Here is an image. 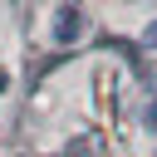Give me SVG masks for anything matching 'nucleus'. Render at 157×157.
<instances>
[{
  "mask_svg": "<svg viewBox=\"0 0 157 157\" xmlns=\"http://www.w3.org/2000/svg\"><path fill=\"white\" fill-rule=\"evenodd\" d=\"M49 34H54V44H78V39L88 34V10H78V5H59Z\"/></svg>",
  "mask_w": 157,
  "mask_h": 157,
  "instance_id": "f257e3e1",
  "label": "nucleus"
},
{
  "mask_svg": "<svg viewBox=\"0 0 157 157\" xmlns=\"http://www.w3.org/2000/svg\"><path fill=\"white\" fill-rule=\"evenodd\" d=\"M137 123H142V128L157 137V103H142V108H137Z\"/></svg>",
  "mask_w": 157,
  "mask_h": 157,
  "instance_id": "f03ea898",
  "label": "nucleus"
},
{
  "mask_svg": "<svg viewBox=\"0 0 157 157\" xmlns=\"http://www.w3.org/2000/svg\"><path fill=\"white\" fill-rule=\"evenodd\" d=\"M142 44H147V49H157V20H152V25L142 29Z\"/></svg>",
  "mask_w": 157,
  "mask_h": 157,
  "instance_id": "7ed1b4c3",
  "label": "nucleus"
},
{
  "mask_svg": "<svg viewBox=\"0 0 157 157\" xmlns=\"http://www.w3.org/2000/svg\"><path fill=\"white\" fill-rule=\"evenodd\" d=\"M5 88H10V74H5V64H0V93H5Z\"/></svg>",
  "mask_w": 157,
  "mask_h": 157,
  "instance_id": "20e7f679",
  "label": "nucleus"
}]
</instances>
